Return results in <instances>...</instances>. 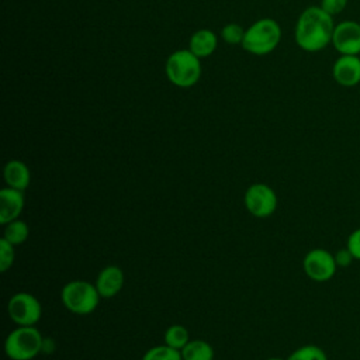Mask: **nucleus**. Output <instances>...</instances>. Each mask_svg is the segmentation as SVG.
Masks as SVG:
<instances>
[{
    "mask_svg": "<svg viewBox=\"0 0 360 360\" xmlns=\"http://www.w3.org/2000/svg\"><path fill=\"white\" fill-rule=\"evenodd\" d=\"M335 25L333 17L321 6H309L297 20L295 42L305 52H319L332 44Z\"/></svg>",
    "mask_w": 360,
    "mask_h": 360,
    "instance_id": "nucleus-1",
    "label": "nucleus"
},
{
    "mask_svg": "<svg viewBox=\"0 0 360 360\" xmlns=\"http://www.w3.org/2000/svg\"><path fill=\"white\" fill-rule=\"evenodd\" d=\"M281 39V28L273 18H260L246 31L242 48L253 55H267L273 52Z\"/></svg>",
    "mask_w": 360,
    "mask_h": 360,
    "instance_id": "nucleus-2",
    "label": "nucleus"
},
{
    "mask_svg": "<svg viewBox=\"0 0 360 360\" xmlns=\"http://www.w3.org/2000/svg\"><path fill=\"white\" fill-rule=\"evenodd\" d=\"M165 72L170 83L177 87H191L201 77V62L190 49L174 51L166 60Z\"/></svg>",
    "mask_w": 360,
    "mask_h": 360,
    "instance_id": "nucleus-3",
    "label": "nucleus"
},
{
    "mask_svg": "<svg viewBox=\"0 0 360 360\" xmlns=\"http://www.w3.org/2000/svg\"><path fill=\"white\" fill-rule=\"evenodd\" d=\"M100 298L101 295L97 291L96 284L86 280H72L66 283L60 291L63 307L76 315L91 314L97 308Z\"/></svg>",
    "mask_w": 360,
    "mask_h": 360,
    "instance_id": "nucleus-4",
    "label": "nucleus"
},
{
    "mask_svg": "<svg viewBox=\"0 0 360 360\" xmlns=\"http://www.w3.org/2000/svg\"><path fill=\"white\" fill-rule=\"evenodd\" d=\"M44 338L35 326H17L4 340L6 356L11 360H32L42 352Z\"/></svg>",
    "mask_w": 360,
    "mask_h": 360,
    "instance_id": "nucleus-5",
    "label": "nucleus"
},
{
    "mask_svg": "<svg viewBox=\"0 0 360 360\" xmlns=\"http://www.w3.org/2000/svg\"><path fill=\"white\" fill-rule=\"evenodd\" d=\"M7 312L17 326H35L42 316V307L35 295L21 291L8 300Z\"/></svg>",
    "mask_w": 360,
    "mask_h": 360,
    "instance_id": "nucleus-6",
    "label": "nucleus"
},
{
    "mask_svg": "<svg viewBox=\"0 0 360 360\" xmlns=\"http://www.w3.org/2000/svg\"><path fill=\"white\" fill-rule=\"evenodd\" d=\"M302 269L307 277L311 278L312 281L325 283L335 276L338 270V264L333 253L322 248H315V249H311L304 256Z\"/></svg>",
    "mask_w": 360,
    "mask_h": 360,
    "instance_id": "nucleus-7",
    "label": "nucleus"
},
{
    "mask_svg": "<svg viewBox=\"0 0 360 360\" xmlns=\"http://www.w3.org/2000/svg\"><path fill=\"white\" fill-rule=\"evenodd\" d=\"M243 202L246 210L256 218H267L277 208L276 191L264 183H255L248 187Z\"/></svg>",
    "mask_w": 360,
    "mask_h": 360,
    "instance_id": "nucleus-8",
    "label": "nucleus"
},
{
    "mask_svg": "<svg viewBox=\"0 0 360 360\" xmlns=\"http://www.w3.org/2000/svg\"><path fill=\"white\" fill-rule=\"evenodd\" d=\"M332 45L340 55H360V22L345 20L336 24Z\"/></svg>",
    "mask_w": 360,
    "mask_h": 360,
    "instance_id": "nucleus-9",
    "label": "nucleus"
},
{
    "mask_svg": "<svg viewBox=\"0 0 360 360\" xmlns=\"http://www.w3.org/2000/svg\"><path fill=\"white\" fill-rule=\"evenodd\" d=\"M333 80L342 87H354L360 83V56L340 55L332 65Z\"/></svg>",
    "mask_w": 360,
    "mask_h": 360,
    "instance_id": "nucleus-10",
    "label": "nucleus"
},
{
    "mask_svg": "<svg viewBox=\"0 0 360 360\" xmlns=\"http://www.w3.org/2000/svg\"><path fill=\"white\" fill-rule=\"evenodd\" d=\"M24 191L11 187L0 190V224L6 225L18 219L24 210Z\"/></svg>",
    "mask_w": 360,
    "mask_h": 360,
    "instance_id": "nucleus-11",
    "label": "nucleus"
},
{
    "mask_svg": "<svg viewBox=\"0 0 360 360\" xmlns=\"http://www.w3.org/2000/svg\"><path fill=\"white\" fill-rule=\"evenodd\" d=\"M94 284L101 298H112L124 287V271L118 266H107L98 273Z\"/></svg>",
    "mask_w": 360,
    "mask_h": 360,
    "instance_id": "nucleus-12",
    "label": "nucleus"
},
{
    "mask_svg": "<svg viewBox=\"0 0 360 360\" xmlns=\"http://www.w3.org/2000/svg\"><path fill=\"white\" fill-rule=\"evenodd\" d=\"M3 177L7 187L24 191L31 181V173L28 166L18 159L8 160L3 170Z\"/></svg>",
    "mask_w": 360,
    "mask_h": 360,
    "instance_id": "nucleus-13",
    "label": "nucleus"
},
{
    "mask_svg": "<svg viewBox=\"0 0 360 360\" xmlns=\"http://www.w3.org/2000/svg\"><path fill=\"white\" fill-rule=\"evenodd\" d=\"M218 45V39L217 35L208 30V28H202L195 31L188 42V49L197 55L200 59L210 56L211 53H214V51L217 49Z\"/></svg>",
    "mask_w": 360,
    "mask_h": 360,
    "instance_id": "nucleus-14",
    "label": "nucleus"
},
{
    "mask_svg": "<svg viewBox=\"0 0 360 360\" xmlns=\"http://www.w3.org/2000/svg\"><path fill=\"white\" fill-rule=\"evenodd\" d=\"M180 352L183 360H214L212 346L201 339L190 340Z\"/></svg>",
    "mask_w": 360,
    "mask_h": 360,
    "instance_id": "nucleus-15",
    "label": "nucleus"
},
{
    "mask_svg": "<svg viewBox=\"0 0 360 360\" xmlns=\"http://www.w3.org/2000/svg\"><path fill=\"white\" fill-rule=\"evenodd\" d=\"M28 233H30L28 225L22 219H14L4 225L3 238L6 240H8L11 245L18 246L27 240Z\"/></svg>",
    "mask_w": 360,
    "mask_h": 360,
    "instance_id": "nucleus-16",
    "label": "nucleus"
},
{
    "mask_svg": "<svg viewBox=\"0 0 360 360\" xmlns=\"http://www.w3.org/2000/svg\"><path fill=\"white\" fill-rule=\"evenodd\" d=\"M163 340L165 345L181 350L191 339H190V333L187 330V328H184L183 325H172L166 329L165 335H163Z\"/></svg>",
    "mask_w": 360,
    "mask_h": 360,
    "instance_id": "nucleus-17",
    "label": "nucleus"
},
{
    "mask_svg": "<svg viewBox=\"0 0 360 360\" xmlns=\"http://www.w3.org/2000/svg\"><path fill=\"white\" fill-rule=\"evenodd\" d=\"M142 360H183L181 352L173 349L167 345H159L150 347L143 356Z\"/></svg>",
    "mask_w": 360,
    "mask_h": 360,
    "instance_id": "nucleus-18",
    "label": "nucleus"
},
{
    "mask_svg": "<svg viewBox=\"0 0 360 360\" xmlns=\"http://www.w3.org/2000/svg\"><path fill=\"white\" fill-rule=\"evenodd\" d=\"M287 360H328V356L316 345H304L295 349Z\"/></svg>",
    "mask_w": 360,
    "mask_h": 360,
    "instance_id": "nucleus-19",
    "label": "nucleus"
},
{
    "mask_svg": "<svg viewBox=\"0 0 360 360\" xmlns=\"http://www.w3.org/2000/svg\"><path fill=\"white\" fill-rule=\"evenodd\" d=\"M221 37L229 45H236V44L242 45V41L245 37V30L239 24L229 22L221 30Z\"/></svg>",
    "mask_w": 360,
    "mask_h": 360,
    "instance_id": "nucleus-20",
    "label": "nucleus"
},
{
    "mask_svg": "<svg viewBox=\"0 0 360 360\" xmlns=\"http://www.w3.org/2000/svg\"><path fill=\"white\" fill-rule=\"evenodd\" d=\"M14 248L15 246L11 245L4 238L0 239V271L1 273H6L8 269H11L15 257Z\"/></svg>",
    "mask_w": 360,
    "mask_h": 360,
    "instance_id": "nucleus-21",
    "label": "nucleus"
},
{
    "mask_svg": "<svg viewBox=\"0 0 360 360\" xmlns=\"http://www.w3.org/2000/svg\"><path fill=\"white\" fill-rule=\"evenodd\" d=\"M346 248L350 250L354 260H360V228H356L349 233Z\"/></svg>",
    "mask_w": 360,
    "mask_h": 360,
    "instance_id": "nucleus-22",
    "label": "nucleus"
},
{
    "mask_svg": "<svg viewBox=\"0 0 360 360\" xmlns=\"http://www.w3.org/2000/svg\"><path fill=\"white\" fill-rule=\"evenodd\" d=\"M328 14H330L332 17L340 14L346 6H347V0H321L319 4Z\"/></svg>",
    "mask_w": 360,
    "mask_h": 360,
    "instance_id": "nucleus-23",
    "label": "nucleus"
},
{
    "mask_svg": "<svg viewBox=\"0 0 360 360\" xmlns=\"http://www.w3.org/2000/svg\"><path fill=\"white\" fill-rule=\"evenodd\" d=\"M333 255H335V260H336L338 267H349L352 264V262L354 260L353 255L350 253V250L347 248L339 249Z\"/></svg>",
    "mask_w": 360,
    "mask_h": 360,
    "instance_id": "nucleus-24",
    "label": "nucleus"
},
{
    "mask_svg": "<svg viewBox=\"0 0 360 360\" xmlns=\"http://www.w3.org/2000/svg\"><path fill=\"white\" fill-rule=\"evenodd\" d=\"M55 349V343H53V340L51 339V338H44V346H42V352L44 353H46V354H49V353H52V350Z\"/></svg>",
    "mask_w": 360,
    "mask_h": 360,
    "instance_id": "nucleus-25",
    "label": "nucleus"
},
{
    "mask_svg": "<svg viewBox=\"0 0 360 360\" xmlns=\"http://www.w3.org/2000/svg\"><path fill=\"white\" fill-rule=\"evenodd\" d=\"M266 360H284V359H281V357H269Z\"/></svg>",
    "mask_w": 360,
    "mask_h": 360,
    "instance_id": "nucleus-26",
    "label": "nucleus"
}]
</instances>
